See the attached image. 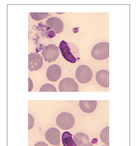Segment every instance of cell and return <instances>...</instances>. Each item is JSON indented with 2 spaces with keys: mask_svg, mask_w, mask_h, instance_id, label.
Listing matches in <instances>:
<instances>
[{
  "mask_svg": "<svg viewBox=\"0 0 138 146\" xmlns=\"http://www.w3.org/2000/svg\"><path fill=\"white\" fill-rule=\"evenodd\" d=\"M30 15L32 18L36 21L43 19L49 15L47 13H31Z\"/></svg>",
  "mask_w": 138,
  "mask_h": 146,
  "instance_id": "obj_16",
  "label": "cell"
},
{
  "mask_svg": "<svg viewBox=\"0 0 138 146\" xmlns=\"http://www.w3.org/2000/svg\"><path fill=\"white\" fill-rule=\"evenodd\" d=\"M60 131L55 127H51L47 130L45 134L47 140L51 144L60 146Z\"/></svg>",
  "mask_w": 138,
  "mask_h": 146,
  "instance_id": "obj_8",
  "label": "cell"
},
{
  "mask_svg": "<svg viewBox=\"0 0 138 146\" xmlns=\"http://www.w3.org/2000/svg\"><path fill=\"white\" fill-rule=\"evenodd\" d=\"M75 76L77 80L80 83L85 84L91 80L93 73L91 68L85 65H81L77 68Z\"/></svg>",
  "mask_w": 138,
  "mask_h": 146,
  "instance_id": "obj_4",
  "label": "cell"
},
{
  "mask_svg": "<svg viewBox=\"0 0 138 146\" xmlns=\"http://www.w3.org/2000/svg\"><path fill=\"white\" fill-rule=\"evenodd\" d=\"M96 80L101 86L108 88L109 86V72L105 70L98 71L96 75Z\"/></svg>",
  "mask_w": 138,
  "mask_h": 146,
  "instance_id": "obj_11",
  "label": "cell"
},
{
  "mask_svg": "<svg viewBox=\"0 0 138 146\" xmlns=\"http://www.w3.org/2000/svg\"><path fill=\"white\" fill-rule=\"evenodd\" d=\"M75 122L74 118L70 113L63 112L59 114L56 119L57 125L63 130H68L71 128Z\"/></svg>",
  "mask_w": 138,
  "mask_h": 146,
  "instance_id": "obj_3",
  "label": "cell"
},
{
  "mask_svg": "<svg viewBox=\"0 0 138 146\" xmlns=\"http://www.w3.org/2000/svg\"><path fill=\"white\" fill-rule=\"evenodd\" d=\"M74 141L77 146H93L89 141V138L86 134L79 132L74 137Z\"/></svg>",
  "mask_w": 138,
  "mask_h": 146,
  "instance_id": "obj_12",
  "label": "cell"
},
{
  "mask_svg": "<svg viewBox=\"0 0 138 146\" xmlns=\"http://www.w3.org/2000/svg\"><path fill=\"white\" fill-rule=\"evenodd\" d=\"M97 105L96 100H80L79 102L81 110L86 113H90L94 111Z\"/></svg>",
  "mask_w": 138,
  "mask_h": 146,
  "instance_id": "obj_13",
  "label": "cell"
},
{
  "mask_svg": "<svg viewBox=\"0 0 138 146\" xmlns=\"http://www.w3.org/2000/svg\"><path fill=\"white\" fill-rule=\"evenodd\" d=\"M41 53L45 61L51 62L57 58L59 52L58 47L54 44L45 46Z\"/></svg>",
  "mask_w": 138,
  "mask_h": 146,
  "instance_id": "obj_5",
  "label": "cell"
},
{
  "mask_svg": "<svg viewBox=\"0 0 138 146\" xmlns=\"http://www.w3.org/2000/svg\"><path fill=\"white\" fill-rule=\"evenodd\" d=\"M40 92H56L55 87L53 85L46 84L43 85L41 88Z\"/></svg>",
  "mask_w": 138,
  "mask_h": 146,
  "instance_id": "obj_17",
  "label": "cell"
},
{
  "mask_svg": "<svg viewBox=\"0 0 138 146\" xmlns=\"http://www.w3.org/2000/svg\"><path fill=\"white\" fill-rule=\"evenodd\" d=\"M59 88L60 92H78V86L74 80L71 78H63L60 82Z\"/></svg>",
  "mask_w": 138,
  "mask_h": 146,
  "instance_id": "obj_6",
  "label": "cell"
},
{
  "mask_svg": "<svg viewBox=\"0 0 138 146\" xmlns=\"http://www.w3.org/2000/svg\"><path fill=\"white\" fill-rule=\"evenodd\" d=\"M100 137L103 142L109 145V126L105 128L101 131Z\"/></svg>",
  "mask_w": 138,
  "mask_h": 146,
  "instance_id": "obj_15",
  "label": "cell"
},
{
  "mask_svg": "<svg viewBox=\"0 0 138 146\" xmlns=\"http://www.w3.org/2000/svg\"><path fill=\"white\" fill-rule=\"evenodd\" d=\"M34 146H49V145L44 142L39 141L36 143Z\"/></svg>",
  "mask_w": 138,
  "mask_h": 146,
  "instance_id": "obj_18",
  "label": "cell"
},
{
  "mask_svg": "<svg viewBox=\"0 0 138 146\" xmlns=\"http://www.w3.org/2000/svg\"><path fill=\"white\" fill-rule=\"evenodd\" d=\"M102 146H109L107 145H103Z\"/></svg>",
  "mask_w": 138,
  "mask_h": 146,
  "instance_id": "obj_19",
  "label": "cell"
},
{
  "mask_svg": "<svg viewBox=\"0 0 138 146\" xmlns=\"http://www.w3.org/2000/svg\"><path fill=\"white\" fill-rule=\"evenodd\" d=\"M61 70L60 66L56 64L50 65L47 69L46 76L48 80L52 82L57 81L60 77Z\"/></svg>",
  "mask_w": 138,
  "mask_h": 146,
  "instance_id": "obj_9",
  "label": "cell"
},
{
  "mask_svg": "<svg viewBox=\"0 0 138 146\" xmlns=\"http://www.w3.org/2000/svg\"><path fill=\"white\" fill-rule=\"evenodd\" d=\"M92 56L95 59L101 60L109 56V44L106 42H99L95 45L91 52Z\"/></svg>",
  "mask_w": 138,
  "mask_h": 146,
  "instance_id": "obj_2",
  "label": "cell"
},
{
  "mask_svg": "<svg viewBox=\"0 0 138 146\" xmlns=\"http://www.w3.org/2000/svg\"><path fill=\"white\" fill-rule=\"evenodd\" d=\"M46 24L50 29L56 33H61L63 30V23L60 19L57 17L50 18L47 20Z\"/></svg>",
  "mask_w": 138,
  "mask_h": 146,
  "instance_id": "obj_10",
  "label": "cell"
},
{
  "mask_svg": "<svg viewBox=\"0 0 138 146\" xmlns=\"http://www.w3.org/2000/svg\"><path fill=\"white\" fill-rule=\"evenodd\" d=\"M59 48L64 58L69 62L75 63L76 61L77 58L79 57V50L73 43H67L63 40L60 43Z\"/></svg>",
  "mask_w": 138,
  "mask_h": 146,
  "instance_id": "obj_1",
  "label": "cell"
},
{
  "mask_svg": "<svg viewBox=\"0 0 138 146\" xmlns=\"http://www.w3.org/2000/svg\"><path fill=\"white\" fill-rule=\"evenodd\" d=\"M62 140L64 146H77L72 139V134L68 131L63 133Z\"/></svg>",
  "mask_w": 138,
  "mask_h": 146,
  "instance_id": "obj_14",
  "label": "cell"
},
{
  "mask_svg": "<svg viewBox=\"0 0 138 146\" xmlns=\"http://www.w3.org/2000/svg\"><path fill=\"white\" fill-rule=\"evenodd\" d=\"M43 62L41 56L36 53L28 55V69L31 71H37L42 67Z\"/></svg>",
  "mask_w": 138,
  "mask_h": 146,
  "instance_id": "obj_7",
  "label": "cell"
}]
</instances>
